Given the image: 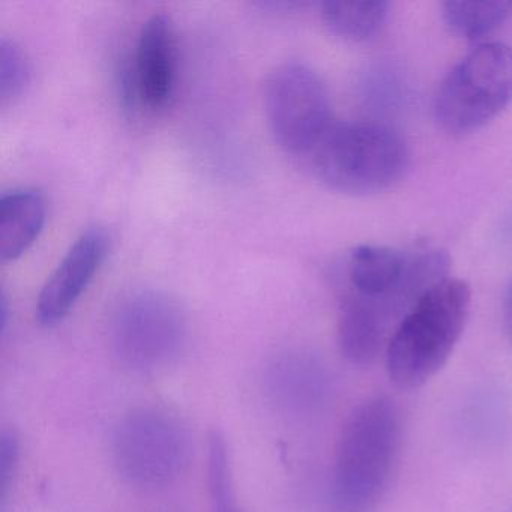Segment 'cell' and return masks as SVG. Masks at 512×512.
<instances>
[{"instance_id":"8fae6325","label":"cell","mask_w":512,"mask_h":512,"mask_svg":"<svg viewBox=\"0 0 512 512\" xmlns=\"http://www.w3.org/2000/svg\"><path fill=\"white\" fill-rule=\"evenodd\" d=\"M46 199L35 188H20L0 197V257H22L37 241L46 223Z\"/></svg>"},{"instance_id":"52a82bcc","label":"cell","mask_w":512,"mask_h":512,"mask_svg":"<svg viewBox=\"0 0 512 512\" xmlns=\"http://www.w3.org/2000/svg\"><path fill=\"white\" fill-rule=\"evenodd\" d=\"M263 103L272 137L293 157L307 158L334 124L322 77L301 62H286L272 70Z\"/></svg>"},{"instance_id":"4fadbf2b","label":"cell","mask_w":512,"mask_h":512,"mask_svg":"<svg viewBox=\"0 0 512 512\" xmlns=\"http://www.w3.org/2000/svg\"><path fill=\"white\" fill-rule=\"evenodd\" d=\"M320 16L326 28L352 43H364L376 37L389 16V4L383 0L365 2H323Z\"/></svg>"},{"instance_id":"9a60e30c","label":"cell","mask_w":512,"mask_h":512,"mask_svg":"<svg viewBox=\"0 0 512 512\" xmlns=\"http://www.w3.org/2000/svg\"><path fill=\"white\" fill-rule=\"evenodd\" d=\"M208 482L214 512H242L233 490L227 443L218 431L209 440Z\"/></svg>"},{"instance_id":"6da1fadb","label":"cell","mask_w":512,"mask_h":512,"mask_svg":"<svg viewBox=\"0 0 512 512\" xmlns=\"http://www.w3.org/2000/svg\"><path fill=\"white\" fill-rule=\"evenodd\" d=\"M403 442L400 409L389 397L368 398L344 424L331 479L334 512H374L388 493Z\"/></svg>"},{"instance_id":"30bf717a","label":"cell","mask_w":512,"mask_h":512,"mask_svg":"<svg viewBox=\"0 0 512 512\" xmlns=\"http://www.w3.org/2000/svg\"><path fill=\"white\" fill-rule=\"evenodd\" d=\"M398 322L382 305L349 292L341 302L338 346L356 367H370L385 355Z\"/></svg>"},{"instance_id":"ac0fdd59","label":"cell","mask_w":512,"mask_h":512,"mask_svg":"<svg viewBox=\"0 0 512 512\" xmlns=\"http://www.w3.org/2000/svg\"><path fill=\"white\" fill-rule=\"evenodd\" d=\"M502 322L503 331H505L506 338L512 346V281L506 287L505 296H503Z\"/></svg>"},{"instance_id":"8992f818","label":"cell","mask_w":512,"mask_h":512,"mask_svg":"<svg viewBox=\"0 0 512 512\" xmlns=\"http://www.w3.org/2000/svg\"><path fill=\"white\" fill-rule=\"evenodd\" d=\"M187 320L179 305L160 292L131 293L110 322V346L119 364L136 373L169 367L184 350Z\"/></svg>"},{"instance_id":"277c9868","label":"cell","mask_w":512,"mask_h":512,"mask_svg":"<svg viewBox=\"0 0 512 512\" xmlns=\"http://www.w3.org/2000/svg\"><path fill=\"white\" fill-rule=\"evenodd\" d=\"M512 101V47L479 44L440 83L433 112L439 127L452 136L481 130Z\"/></svg>"},{"instance_id":"3957f363","label":"cell","mask_w":512,"mask_h":512,"mask_svg":"<svg viewBox=\"0 0 512 512\" xmlns=\"http://www.w3.org/2000/svg\"><path fill=\"white\" fill-rule=\"evenodd\" d=\"M322 184L338 193L368 196L388 190L409 169L410 152L398 131L380 122H334L307 155Z\"/></svg>"},{"instance_id":"7a4b0ae2","label":"cell","mask_w":512,"mask_h":512,"mask_svg":"<svg viewBox=\"0 0 512 512\" xmlns=\"http://www.w3.org/2000/svg\"><path fill=\"white\" fill-rule=\"evenodd\" d=\"M470 304L469 284L448 278L404 314L385 352L386 370L397 388H421L445 367L466 328Z\"/></svg>"},{"instance_id":"5b68a950","label":"cell","mask_w":512,"mask_h":512,"mask_svg":"<svg viewBox=\"0 0 512 512\" xmlns=\"http://www.w3.org/2000/svg\"><path fill=\"white\" fill-rule=\"evenodd\" d=\"M112 455L116 470L128 484L164 487L175 481L190 461V434L167 410L139 407L116 424Z\"/></svg>"},{"instance_id":"2e32d148","label":"cell","mask_w":512,"mask_h":512,"mask_svg":"<svg viewBox=\"0 0 512 512\" xmlns=\"http://www.w3.org/2000/svg\"><path fill=\"white\" fill-rule=\"evenodd\" d=\"M31 80L28 55L17 41L0 38V100L7 106L25 92Z\"/></svg>"},{"instance_id":"e0dca14e","label":"cell","mask_w":512,"mask_h":512,"mask_svg":"<svg viewBox=\"0 0 512 512\" xmlns=\"http://www.w3.org/2000/svg\"><path fill=\"white\" fill-rule=\"evenodd\" d=\"M20 442L16 431L4 430L0 434V509L5 512L10 490L19 469Z\"/></svg>"},{"instance_id":"7c38bea8","label":"cell","mask_w":512,"mask_h":512,"mask_svg":"<svg viewBox=\"0 0 512 512\" xmlns=\"http://www.w3.org/2000/svg\"><path fill=\"white\" fill-rule=\"evenodd\" d=\"M313 359L302 353L278 356L266 371L265 383L271 400L280 409L304 412L322 397L323 373Z\"/></svg>"},{"instance_id":"5bb4252c","label":"cell","mask_w":512,"mask_h":512,"mask_svg":"<svg viewBox=\"0 0 512 512\" xmlns=\"http://www.w3.org/2000/svg\"><path fill=\"white\" fill-rule=\"evenodd\" d=\"M443 20L452 34L475 41L499 28L512 14V2L506 0H449L443 4Z\"/></svg>"},{"instance_id":"9c48e42d","label":"cell","mask_w":512,"mask_h":512,"mask_svg":"<svg viewBox=\"0 0 512 512\" xmlns=\"http://www.w3.org/2000/svg\"><path fill=\"white\" fill-rule=\"evenodd\" d=\"M137 100L151 110H161L175 94L178 52L172 20L154 14L146 20L137 41L133 68Z\"/></svg>"},{"instance_id":"ba28073f","label":"cell","mask_w":512,"mask_h":512,"mask_svg":"<svg viewBox=\"0 0 512 512\" xmlns=\"http://www.w3.org/2000/svg\"><path fill=\"white\" fill-rule=\"evenodd\" d=\"M107 251L109 236L100 227L86 230L74 241L38 296L41 325H58L70 314L103 266Z\"/></svg>"}]
</instances>
